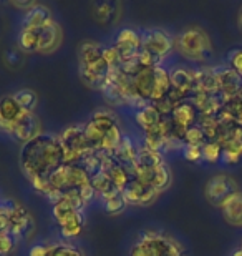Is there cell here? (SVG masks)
Returning <instances> with one entry per match:
<instances>
[{
    "mask_svg": "<svg viewBox=\"0 0 242 256\" xmlns=\"http://www.w3.org/2000/svg\"><path fill=\"white\" fill-rule=\"evenodd\" d=\"M20 162L30 182L48 180L65 165V152L60 136L40 133L23 145L20 152Z\"/></svg>",
    "mask_w": 242,
    "mask_h": 256,
    "instance_id": "obj_1",
    "label": "cell"
},
{
    "mask_svg": "<svg viewBox=\"0 0 242 256\" xmlns=\"http://www.w3.org/2000/svg\"><path fill=\"white\" fill-rule=\"evenodd\" d=\"M183 246L176 240L159 233H145L133 244L130 256H183Z\"/></svg>",
    "mask_w": 242,
    "mask_h": 256,
    "instance_id": "obj_2",
    "label": "cell"
},
{
    "mask_svg": "<svg viewBox=\"0 0 242 256\" xmlns=\"http://www.w3.org/2000/svg\"><path fill=\"white\" fill-rule=\"evenodd\" d=\"M174 45H176L178 52L191 62H204L213 50L209 37L198 27L186 28L179 34V37L174 40Z\"/></svg>",
    "mask_w": 242,
    "mask_h": 256,
    "instance_id": "obj_3",
    "label": "cell"
},
{
    "mask_svg": "<svg viewBox=\"0 0 242 256\" xmlns=\"http://www.w3.org/2000/svg\"><path fill=\"white\" fill-rule=\"evenodd\" d=\"M238 192H239L238 183H236L234 178H231L228 175H216L211 178L204 186L206 200L218 208H221V204H223L229 196H233V194Z\"/></svg>",
    "mask_w": 242,
    "mask_h": 256,
    "instance_id": "obj_4",
    "label": "cell"
},
{
    "mask_svg": "<svg viewBox=\"0 0 242 256\" xmlns=\"http://www.w3.org/2000/svg\"><path fill=\"white\" fill-rule=\"evenodd\" d=\"M140 35H141V48L145 50V52L151 54L159 62H161L164 57H168L169 52H171L174 47V40L169 37L166 32H163V30H158V28L145 30V32Z\"/></svg>",
    "mask_w": 242,
    "mask_h": 256,
    "instance_id": "obj_5",
    "label": "cell"
},
{
    "mask_svg": "<svg viewBox=\"0 0 242 256\" xmlns=\"http://www.w3.org/2000/svg\"><path fill=\"white\" fill-rule=\"evenodd\" d=\"M158 192L145 183L140 178H131V182L128 183V186L123 190V196H125L128 204H136V206H143V204L153 203L158 198Z\"/></svg>",
    "mask_w": 242,
    "mask_h": 256,
    "instance_id": "obj_6",
    "label": "cell"
},
{
    "mask_svg": "<svg viewBox=\"0 0 242 256\" xmlns=\"http://www.w3.org/2000/svg\"><path fill=\"white\" fill-rule=\"evenodd\" d=\"M174 124V130H176V135L181 138L184 142V133H186L189 128L198 125L196 122H198V110L194 108V105L191 104L189 100H184L181 102L179 105L174 106L173 114L169 115Z\"/></svg>",
    "mask_w": 242,
    "mask_h": 256,
    "instance_id": "obj_7",
    "label": "cell"
},
{
    "mask_svg": "<svg viewBox=\"0 0 242 256\" xmlns=\"http://www.w3.org/2000/svg\"><path fill=\"white\" fill-rule=\"evenodd\" d=\"M115 48L121 57V62H130L141 52V35L131 28H123L116 37ZM121 64V65H123Z\"/></svg>",
    "mask_w": 242,
    "mask_h": 256,
    "instance_id": "obj_8",
    "label": "cell"
},
{
    "mask_svg": "<svg viewBox=\"0 0 242 256\" xmlns=\"http://www.w3.org/2000/svg\"><path fill=\"white\" fill-rule=\"evenodd\" d=\"M25 115L27 112L17 104L13 95H7L0 100V130L10 133Z\"/></svg>",
    "mask_w": 242,
    "mask_h": 256,
    "instance_id": "obj_9",
    "label": "cell"
},
{
    "mask_svg": "<svg viewBox=\"0 0 242 256\" xmlns=\"http://www.w3.org/2000/svg\"><path fill=\"white\" fill-rule=\"evenodd\" d=\"M216 78H218L219 94L228 98L242 92V76H239L231 66H218L214 68Z\"/></svg>",
    "mask_w": 242,
    "mask_h": 256,
    "instance_id": "obj_10",
    "label": "cell"
},
{
    "mask_svg": "<svg viewBox=\"0 0 242 256\" xmlns=\"http://www.w3.org/2000/svg\"><path fill=\"white\" fill-rule=\"evenodd\" d=\"M135 178H140L145 183H148L149 186L154 188L158 193L166 190L171 183V170L166 163L159 165L153 170H146V172H140V173H135Z\"/></svg>",
    "mask_w": 242,
    "mask_h": 256,
    "instance_id": "obj_11",
    "label": "cell"
},
{
    "mask_svg": "<svg viewBox=\"0 0 242 256\" xmlns=\"http://www.w3.org/2000/svg\"><path fill=\"white\" fill-rule=\"evenodd\" d=\"M169 78H171V88L178 94H181L184 98L189 95H194L196 92V80L194 72L183 68V66H176L173 72H169Z\"/></svg>",
    "mask_w": 242,
    "mask_h": 256,
    "instance_id": "obj_12",
    "label": "cell"
},
{
    "mask_svg": "<svg viewBox=\"0 0 242 256\" xmlns=\"http://www.w3.org/2000/svg\"><path fill=\"white\" fill-rule=\"evenodd\" d=\"M221 212L226 223L234 228H242V192L234 193L221 204Z\"/></svg>",
    "mask_w": 242,
    "mask_h": 256,
    "instance_id": "obj_13",
    "label": "cell"
},
{
    "mask_svg": "<svg viewBox=\"0 0 242 256\" xmlns=\"http://www.w3.org/2000/svg\"><path fill=\"white\" fill-rule=\"evenodd\" d=\"M38 126H40L38 120L35 118V115L33 114H27L17 125L12 128L10 135H12L13 138H17L18 142H22L25 145V143H28L30 140H33L35 136L40 135Z\"/></svg>",
    "mask_w": 242,
    "mask_h": 256,
    "instance_id": "obj_14",
    "label": "cell"
},
{
    "mask_svg": "<svg viewBox=\"0 0 242 256\" xmlns=\"http://www.w3.org/2000/svg\"><path fill=\"white\" fill-rule=\"evenodd\" d=\"M61 42V28L60 25L55 22L48 24L47 27L40 30V45H38V54H50L55 52L58 48Z\"/></svg>",
    "mask_w": 242,
    "mask_h": 256,
    "instance_id": "obj_15",
    "label": "cell"
},
{
    "mask_svg": "<svg viewBox=\"0 0 242 256\" xmlns=\"http://www.w3.org/2000/svg\"><path fill=\"white\" fill-rule=\"evenodd\" d=\"M163 163H166V162L163 160V155L159 152L149 150L146 146H140L138 148L136 160L133 163V175H135V173H140V172L153 170V168L163 165Z\"/></svg>",
    "mask_w": 242,
    "mask_h": 256,
    "instance_id": "obj_16",
    "label": "cell"
},
{
    "mask_svg": "<svg viewBox=\"0 0 242 256\" xmlns=\"http://www.w3.org/2000/svg\"><path fill=\"white\" fill-rule=\"evenodd\" d=\"M53 22L51 14L47 7L43 5H35L25 12V20H23V27L25 28H35V30H42L43 27H47L48 24Z\"/></svg>",
    "mask_w": 242,
    "mask_h": 256,
    "instance_id": "obj_17",
    "label": "cell"
},
{
    "mask_svg": "<svg viewBox=\"0 0 242 256\" xmlns=\"http://www.w3.org/2000/svg\"><path fill=\"white\" fill-rule=\"evenodd\" d=\"M196 92L194 94H219L218 78H216L214 68H201L194 72Z\"/></svg>",
    "mask_w": 242,
    "mask_h": 256,
    "instance_id": "obj_18",
    "label": "cell"
},
{
    "mask_svg": "<svg viewBox=\"0 0 242 256\" xmlns=\"http://www.w3.org/2000/svg\"><path fill=\"white\" fill-rule=\"evenodd\" d=\"M171 90V78H169V72L163 68L161 65L154 66V90H153V98L151 105L158 104L159 100H163L164 96Z\"/></svg>",
    "mask_w": 242,
    "mask_h": 256,
    "instance_id": "obj_19",
    "label": "cell"
},
{
    "mask_svg": "<svg viewBox=\"0 0 242 256\" xmlns=\"http://www.w3.org/2000/svg\"><path fill=\"white\" fill-rule=\"evenodd\" d=\"M161 114L156 110L154 105H148L145 108L141 110H136V115H135V120L136 124L140 125V128L143 132H148V130H153L156 128L159 124H161Z\"/></svg>",
    "mask_w": 242,
    "mask_h": 256,
    "instance_id": "obj_20",
    "label": "cell"
},
{
    "mask_svg": "<svg viewBox=\"0 0 242 256\" xmlns=\"http://www.w3.org/2000/svg\"><path fill=\"white\" fill-rule=\"evenodd\" d=\"M83 224H85L83 214H81V212H75L70 218H66L63 223L58 224V226L61 230V236L66 240H71V238H76L81 233Z\"/></svg>",
    "mask_w": 242,
    "mask_h": 256,
    "instance_id": "obj_21",
    "label": "cell"
},
{
    "mask_svg": "<svg viewBox=\"0 0 242 256\" xmlns=\"http://www.w3.org/2000/svg\"><path fill=\"white\" fill-rule=\"evenodd\" d=\"M221 112H223L224 115H228L234 124L242 126V94L224 98L223 110Z\"/></svg>",
    "mask_w": 242,
    "mask_h": 256,
    "instance_id": "obj_22",
    "label": "cell"
},
{
    "mask_svg": "<svg viewBox=\"0 0 242 256\" xmlns=\"http://www.w3.org/2000/svg\"><path fill=\"white\" fill-rule=\"evenodd\" d=\"M20 47L22 50L28 54H33V52H38V45H40V30H35V28H22L20 32Z\"/></svg>",
    "mask_w": 242,
    "mask_h": 256,
    "instance_id": "obj_23",
    "label": "cell"
},
{
    "mask_svg": "<svg viewBox=\"0 0 242 256\" xmlns=\"http://www.w3.org/2000/svg\"><path fill=\"white\" fill-rule=\"evenodd\" d=\"M95 17L100 24H111L115 22L118 14H116V4L110 2H101L95 5Z\"/></svg>",
    "mask_w": 242,
    "mask_h": 256,
    "instance_id": "obj_24",
    "label": "cell"
},
{
    "mask_svg": "<svg viewBox=\"0 0 242 256\" xmlns=\"http://www.w3.org/2000/svg\"><path fill=\"white\" fill-rule=\"evenodd\" d=\"M103 200H105V210L111 214H118V213L125 212V208L128 206L126 200L123 196L121 192H113L110 194H106V196H103Z\"/></svg>",
    "mask_w": 242,
    "mask_h": 256,
    "instance_id": "obj_25",
    "label": "cell"
},
{
    "mask_svg": "<svg viewBox=\"0 0 242 256\" xmlns=\"http://www.w3.org/2000/svg\"><path fill=\"white\" fill-rule=\"evenodd\" d=\"M91 188L95 190L96 194H100V196H106V194H110L113 192H118L115 186H113V183L110 180V176L106 175L105 172L100 173V175H96L91 178Z\"/></svg>",
    "mask_w": 242,
    "mask_h": 256,
    "instance_id": "obj_26",
    "label": "cell"
},
{
    "mask_svg": "<svg viewBox=\"0 0 242 256\" xmlns=\"http://www.w3.org/2000/svg\"><path fill=\"white\" fill-rule=\"evenodd\" d=\"M17 104L27 112V114H33L35 105H37V94L33 90H20L13 95Z\"/></svg>",
    "mask_w": 242,
    "mask_h": 256,
    "instance_id": "obj_27",
    "label": "cell"
},
{
    "mask_svg": "<svg viewBox=\"0 0 242 256\" xmlns=\"http://www.w3.org/2000/svg\"><path fill=\"white\" fill-rule=\"evenodd\" d=\"M201 152H203V160L208 163L219 162L221 155H223V148H221L219 143H216V142H206L203 148H201Z\"/></svg>",
    "mask_w": 242,
    "mask_h": 256,
    "instance_id": "obj_28",
    "label": "cell"
},
{
    "mask_svg": "<svg viewBox=\"0 0 242 256\" xmlns=\"http://www.w3.org/2000/svg\"><path fill=\"white\" fill-rule=\"evenodd\" d=\"M206 142H208V140H206L204 133H203V130H201V126H199V125L191 126L186 133H184V145L203 146Z\"/></svg>",
    "mask_w": 242,
    "mask_h": 256,
    "instance_id": "obj_29",
    "label": "cell"
},
{
    "mask_svg": "<svg viewBox=\"0 0 242 256\" xmlns=\"http://www.w3.org/2000/svg\"><path fill=\"white\" fill-rule=\"evenodd\" d=\"M48 256H83L78 248L71 246V244L56 243L48 246Z\"/></svg>",
    "mask_w": 242,
    "mask_h": 256,
    "instance_id": "obj_30",
    "label": "cell"
},
{
    "mask_svg": "<svg viewBox=\"0 0 242 256\" xmlns=\"http://www.w3.org/2000/svg\"><path fill=\"white\" fill-rule=\"evenodd\" d=\"M15 243H17V240H15L8 232H0V256L8 254L12 252Z\"/></svg>",
    "mask_w": 242,
    "mask_h": 256,
    "instance_id": "obj_31",
    "label": "cell"
},
{
    "mask_svg": "<svg viewBox=\"0 0 242 256\" xmlns=\"http://www.w3.org/2000/svg\"><path fill=\"white\" fill-rule=\"evenodd\" d=\"M229 66L233 68L236 74L239 76H242V48H238V50H233V52H229Z\"/></svg>",
    "mask_w": 242,
    "mask_h": 256,
    "instance_id": "obj_32",
    "label": "cell"
},
{
    "mask_svg": "<svg viewBox=\"0 0 242 256\" xmlns=\"http://www.w3.org/2000/svg\"><path fill=\"white\" fill-rule=\"evenodd\" d=\"M201 148L203 146H191V145H184L183 148V155L186 158L188 162H199L203 160V152H201Z\"/></svg>",
    "mask_w": 242,
    "mask_h": 256,
    "instance_id": "obj_33",
    "label": "cell"
},
{
    "mask_svg": "<svg viewBox=\"0 0 242 256\" xmlns=\"http://www.w3.org/2000/svg\"><path fill=\"white\" fill-rule=\"evenodd\" d=\"M28 256H48V246H45V244H35L30 250Z\"/></svg>",
    "mask_w": 242,
    "mask_h": 256,
    "instance_id": "obj_34",
    "label": "cell"
},
{
    "mask_svg": "<svg viewBox=\"0 0 242 256\" xmlns=\"http://www.w3.org/2000/svg\"><path fill=\"white\" fill-rule=\"evenodd\" d=\"M238 25H239L241 32H242V8H241V12H239V17H238Z\"/></svg>",
    "mask_w": 242,
    "mask_h": 256,
    "instance_id": "obj_35",
    "label": "cell"
},
{
    "mask_svg": "<svg viewBox=\"0 0 242 256\" xmlns=\"http://www.w3.org/2000/svg\"><path fill=\"white\" fill-rule=\"evenodd\" d=\"M233 256H242V246L238 250V252H234V254Z\"/></svg>",
    "mask_w": 242,
    "mask_h": 256,
    "instance_id": "obj_36",
    "label": "cell"
},
{
    "mask_svg": "<svg viewBox=\"0 0 242 256\" xmlns=\"http://www.w3.org/2000/svg\"><path fill=\"white\" fill-rule=\"evenodd\" d=\"M241 94H242V92H241Z\"/></svg>",
    "mask_w": 242,
    "mask_h": 256,
    "instance_id": "obj_37",
    "label": "cell"
}]
</instances>
